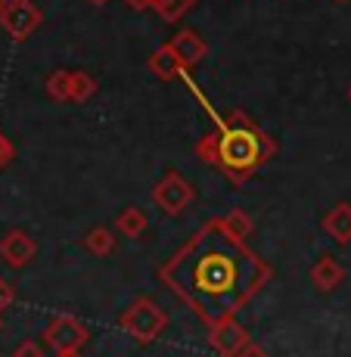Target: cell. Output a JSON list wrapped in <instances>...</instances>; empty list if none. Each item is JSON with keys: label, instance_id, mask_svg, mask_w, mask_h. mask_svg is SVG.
<instances>
[{"label": "cell", "instance_id": "18", "mask_svg": "<svg viewBox=\"0 0 351 357\" xmlns=\"http://www.w3.org/2000/svg\"><path fill=\"white\" fill-rule=\"evenodd\" d=\"M68 72H72V68H57V72L47 78L44 91L53 102H72L68 100Z\"/></svg>", "mask_w": 351, "mask_h": 357}, {"label": "cell", "instance_id": "27", "mask_svg": "<svg viewBox=\"0 0 351 357\" xmlns=\"http://www.w3.org/2000/svg\"><path fill=\"white\" fill-rule=\"evenodd\" d=\"M348 100H351V87H348Z\"/></svg>", "mask_w": 351, "mask_h": 357}, {"label": "cell", "instance_id": "20", "mask_svg": "<svg viewBox=\"0 0 351 357\" xmlns=\"http://www.w3.org/2000/svg\"><path fill=\"white\" fill-rule=\"evenodd\" d=\"M13 357H44V345L34 339H22L16 348H13Z\"/></svg>", "mask_w": 351, "mask_h": 357}, {"label": "cell", "instance_id": "22", "mask_svg": "<svg viewBox=\"0 0 351 357\" xmlns=\"http://www.w3.org/2000/svg\"><path fill=\"white\" fill-rule=\"evenodd\" d=\"M13 301H16V289H13V283H10V280H3V277H0V314H3L6 307L13 305Z\"/></svg>", "mask_w": 351, "mask_h": 357}, {"label": "cell", "instance_id": "28", "mask_svg": "<svg viewBox=\"0 0 351 357\" xmlns=\"http://www.w3.org/2000/svg\"><path fill=\"white\" fill-rule=\"evenodd\" d=\"M0 326H3V320H0Z\"/></svg>", "mask_w": 351, "mask_h": 357}, {"label": "cell", "instance_id": "15", "mask_svg": "<svg viewBox=\"0 0 351 357\" xmlns=\"http://www.w3.org/2000/svg\"><path fill=\"white\" fill-rule=\"evenodd\" d=\"M115 233L109 227H103V224H96V227H91L84 233V249L91 252L94 258H109L115 252Z\"/></svg>", "mask_w": 351, "mask_h": 357}, {"label": "cell", "instance_id": "5", "mask_svg": "<svg viewBox=\"0 0 351 357\" xmlns=\"http://www.w3.org/2000/svg\"><path fill=\"white\" fill-rule=\"evenodd\" d=\"M153 199H156V205H159L165 215L177 218V215H184V211L193 205L196 190H193V183L184 174H177L174 168H168L162 174V181L153 187Z\"/></svg>", "mask_w": 351, "mask_h": 357}, {"label": "cell", "instance_id": "8", "mask_svg": "<svg viewBox=\"0 0 351 357\" xmlns=\"http://www.w3.org/2000/svg\"><path fill=\"white\" fill-rule=\"evenodd\" d=\"M34 255H38V239L31 233H25L19 227L3 233V239H0V258L10 267H25L29 261H34Z\"/></svg>", "mask_w": 351, "mask_h": 357}, {"label": "cell", "instance_id": "17", "mask_svg": "<svg viewBox=\"0 0 351 357\" xmlns=\"http://www.w3.org/2000/svg\"><path fill=\"white\" fill-rule=\"evenodd\" d=\"M149 6L159 13L162 22L177 25V22H181V19L193 10V6H196V0H149Z\"/></svg>", "mask_w": 351, "mask_h": 357}, {"label": "cell", "instance_id": "14", "mask_svg": "<svg viewBox=\"0 0 351 357\" xmlns=\"http://www.w3.org/2000/svg\"><path fill=\"white\" fill-rule=\"evenodd\" d=\"M147 227H149V218H147V211L137 208V205H128V208L119 211V218H115V230L128 239H140L143 233H147Z\"/></svg>", "mask_w": 351, "mask_h": 357}, {"label": "cell", "instance_id": "23", "mask_svg": "<svg viewBox=\"0 0 351 357\" xmlns=\"http://www.w3.org/2000/svg\"><path fill=\"white\" fill-rule=\"evenodd\" d=\"M233 357H267V354L261 351V348L255 345V342H249V345H246L243 351H239V354H233Z\"/></svg>", "mask_w": 351, "mask_h": 357}, {"label": "cell", "instance_id": "29", "mask_svg": "<svg viewBox=\"0 0 351 357\" xmlns=\"http://www.w3.org/2000/svg\"><path fill=\"white\" fill-rule=\"evenodd\" d=\"M339 3H342V0H339Z\"/></svg>", "mask_w": 351, "mask_h": 357}, {"label": "cell", "instance_id": "19", "mask_svg": "<svg viewBox=\"0 0 351 357\" xmlns=\"http://www.w3.org/2000/svg\"><path fill=\"white\" fill-rule=\"evenodd\" d=\"M196 159H202L205 165H221V153H218V128L211 130V134H205V137H199V143H196Z\"/></svg>", "mask_w": 351, "mask_h": 357}, {"label": "cell", "instance_id": "4", "mask_svg": "<svg viewBox=\"0 0 351 357\" xmlns=\"http://www.w3.org/2000/svg\"><path fill=\"white\" fill-rule=\"evenodd\" d=\"M44 22V13L34 0H3L0 3V29L13 40H29Z\"/></svg>", "mask_w": 351, "mask_h": 357}, {"label": "cell", "instance_id": "24", "mask_svg": "<svg viewBox=\"0 0 351 357\" xmlns=\"http://www.w3.org/2000/svg\"><path fill=\"white\" fill-rule=\"evenodd\" d=\"M125 6L134 13H143V10H149V0H125Z\"/></svg>", "mask_w": 351, "mask_h": 357}, {"label": "cell", "instance_id": "12", "mask_svg": "<svg viewBox=\"0 0 351 357\" xmlns=\"http://www.w3.org/2000/svg\"><path fill=\"white\" fill-rule=\"evenodd\" d=\"M323 230L336 239V243H351V205L348 202H336L333 208L323 215Z\"/></svg>", "mask_w": 351, "mask_h": 357}, {"label": "cell", "instance_id": "6", "mask_svg": "<svg viewBox=\"0 0 351 357\" xmlns=\"http://www.w3.org/2000/svg\"><path fill=\"white\" fill-rule=\"evenodd\" d=\"M44 345H50L53 351H81L91 342V329L81 324L72 314H57L50 324L44 326Z\"/></svg>", "mask_w": 351, "mask_h": 357}, {"label": "cell", "instance_id": "2", "mask_svg": "<svg viewBox=\"0 0 351 357\" xmlns=\"http://www.w3.org/2000/svg\"><path fill=\"white\" fill-rule=\"evenodd\" d=\"M218 153H221V165H218L221 174L230 183L243 187L261 165L277 155V143L243 109H233L224 119V128H218Z\"/></svg>", "mask_w": 351, "mask_h": 357}, {"label": "cell", "instance_id": "9", "mask_svg": "<svg viewBox=\"0 0 351 357\" xmlns=\"http://www.w3.org/2000/svg\"><path fill=\"white\" fill-rule=\"evenodd\" d=\"M168 47L174 50V56L181 59L184 68L199 66L205 59V53H209V44L202 40V34L193 31V29H177V34L168 40Z\"/></svg>", "mask_w": 351, "mask_h": 357}, {"label": "cell", "instance_id": "11", "mask_svg": "<svg viewBox=\"0 0 351 357\" xmlns=\"http://www.w3.org/2000/svg\"><path fill=\"white\" fill-rule=\"evenodd\" d=\"M147 66H149V72H153L159 81H174V78H181V75L187 72L168 44H162L159 50H153V56L147 59Z\"/></svg>", "mask_w": 351, "mask_h": 357}, {"label": "cell", "instance_id": "26", "mask_svg": "<svg viewBox=\"0 0 351 357\" xmlns=\"http://www.w3.org/2000/svg\"><path fill=\"white\" fill-rule=\"evenodd\" d=\"M87 3H94V6H106L109 0H87Z\"/></svg>", "mask_w": 351, "mask_h": 357}, {"label": "cell", "instance_id": "21", "mask_svg": "<svg viewBox=\"0 0 351 357\" xmlns=\"http://www.w3.org/2000/svg\"><path fill=\"white\" fill-rule=\"evenodd\" d=\"M13 162H16V146H13V140L0 130V171L10 168Z\"/></svg>", "mask_w": 351, "mask_h": 357}, {"label": "cell", "instance_id": "3", "mask_svg": "<svg viewBox=\"0 0 351 357\" xmlns=\"http://www.w3.org/2000/svg\"><path fill=\"white\" fill-rule=\"evenodd\" d=\"M119 326L125 329L134 342L149 345V342H156L165 329H168V314H165L149 295H140V298H134L125 311L119 314Z\"/></svg>", "mask_w": 351, "mask_h": 357}, {"label": "cell", "instance_id": "10", "mask_svg": "<svg viewBox=\"0 0 351 357\" xmlns=\"http://www.w3.org/2000/svg\"><path fill=\"white\" fill-rule=\"evenodd\" d=\"M342 280H345V267H342L333 255L318 258V264L311 267V283L318 286L320 292H333V289H339Z\"/></svg>", "mask_w": 351, "mask_h": 357}, {"label": "cell", "instance_id": "16", "mask_svg": "<svg viewBox=\"0 0 351 357\" xmlns=\"http://www.w3.org/2000/svg\"><path fill=\"white\" fill-rule=\"evenodd\" d=\"M96 93V78L91 72H68V100L72 102H87Z\"/></svg>", "mask_w": 351, "mask_h": 357}, {"label": "cell", "instance_id": "25", "mask_svg": "<svg viewBox=\"0 0 351 357\" xmlns=\"http://www.w3.org/2000/svg\"><path fill=\"white\" fill-rule=\"evenodd\" d=\"M53 357H81V351H53Z\"/></svg>", "mask_w": 351, "mask_h": 357}, {"label": "cell", "instance_id": "1", "mask_svg": "<svg viewBox=\"0 0 351 357\" xmlns=\"http://www.w3.org/2000/svg\"><path fill=\"white\" fill-rule=\"evenodd\" d=\"M271 277V267L246 243H237L211 218L196 236L162 267V280L205 324L233 317Z\"/></svg>", "mask_w": 351, "mask_h": 357}, {"label": "cell", "instance_id": "7", "mask_svg": "<svg viewBox=\"0 0 351 357\" xmlns=\"http://www.w3.org/2000/svg\"><path fill=\"white\" fill-rule=\"evenodd\" d=\"M249 333L237 324L233 317H224L218 324H209V348L221 357H233L249 345Z\"/></svg>", "mask_w": 351, "mask_h": 357}, {"label": "cell", "instance_id": "13", "mask_svg": "<svg viewBox=\"0 0 351 357\" xmlns=\"http://www.w3.org/2000/svg\"><path fill=\"white\" fill-rule=\"evenodd\" d=\"M215 224L221 227L230 239H237V243H246V239L255 233V224H252V218L246 215L243 208H230L224 218H215Z\"/></svg>", "mask_w": 351, "mask_h": 357}]
</instances>
